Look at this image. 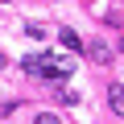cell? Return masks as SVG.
<instances>
[{"mask_svg":"<svg viewBox=\"0 0 124 124\" xmlns=\"http://www.w3.org/2000/svg\"><path fill=\"white\" fill-rule=\"evenodd\" d=\"M4 66H8V58H4V50H0V70H4Z\"/></svg>","mask_w":124,"mask_h":124,"instance_id":"5b68a950","label":"cell"},{"mask_svg":"<svg viewBox=\"0 0 124 124\" xmlns=\"http://www.w3.org/2000/svg\"><path fill=\"white\" fill-rule=\"evenodd\" d=\"M58 37H62V46H66V50H70V54H79V50H83V37H79V33H75V29H62V33H58Z\"/></svg>","mask_w":124,"mask_h":124,"instance_id":"7a4b0ae2","label":"cell"},{"mask_svg":"<svg viewBox=\"0 0 124 124\" xmlns=\"http://www.w3.org/2000/svg\"><path fill=\"white\" fill-rule=\"evenodd\" d=\"M108 103H112V112L116 116H124V87L116 83V87H108Z\"/></svg>","mask_w":124,"mask_h":124,"instance_id":"6da1fadb","label":"cell"},{"mask_svg":"<svg viewBox=\"0 0 124 124\" xmlns=\"http://www.w3.org/2000/svg\"><path fill=\"white\" fill-rule=\"evenodd\" d=\"M33 124H62V120H58V116H54V112H41V116H37V120H33Z\"/></svg>","mask_w":124,"mask_h":124,"instance_id":"277c9868","label":"cell"},{"mask_svg":"<svg viewBox=\"0 0 124 124\" xmlns=\"http://www.w3.org/2000/svg\"><path fill=\"white\" fill-rule=\"evenodd\" d=\"M0 4H8V0H0Z\"/></svg>","mask_w":124,"mask_h":124,"instance_id":"8992f818","label":"cell"},{"mask_svg":"<svg viewBox=\"0 0 124 124\" xmlns=\"http://www.w3.org/2000/svg\"><path fill=\"white\" fill-rule=\"evenodd\" d=\"M91 58H95V62H108L112 54H108V46H99V41H95V46H91Z\"/></svg>","mask_w":124,"mask_h":124,"instance_id":"3957f363","label":"cell"}]
</instances>
